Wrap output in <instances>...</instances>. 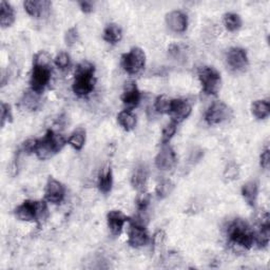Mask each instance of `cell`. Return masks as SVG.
Instances as JSON below:
<instances>
[{"label": "cell", "mask_w": 270, "mask_h": 270, "mask_svg": "<svg viewBox=\"0 0 270 270\" xmlns=\"http://www.w3.org/2000/svg\"><path fill=\"white\" fill-rule=\"evenodd\" d=\"M95 67L89 62L80 63L75 71L73 91L79 96H88L95 86Z\"/></svg>", "instance_id": "cell-1"}, {"label": "cell", "mask_w": 270, "mask_h": 270, "mask_svg": "<svg viewBox=\"0 0 270 270\" xmlns=\"http://www.w3.org/2000/svg\"><path fill=\"white\" fill-rule=\"evenodd\" d=\"M228 236L231 246L236 249L247 250L253 246L254 234L247 223L242 220L233 221L228 227Z\"/></svg>", "instance_id": "cell-2"}, {"label": "cell", "mask_w": 270, "mask_h": 270, "mask_svg": "<svg viewBox=\"0 0 270 270\" xmlns=\"http://www.w3.org/2000/svg\"><path fill=\"white\" fill-rule=\"evenodd\" d=\"M66 144L67 140L63 135L50 130L47 132L44 138L38 139L35 153L39 160L45 161L51 159L56 153H58Z\"/></svg>", "instance_id": "cell-3"}, {"label": "cell", "mask_w": 270, "mask_h": 270, "mask_svg": "<svg viewBox=\"0 0 270 270\" xmlns=\"http://www.w3.org/2000/svg\"><path fill=\"white\" fill-rule=\"evenodd\" d=\"M198 78L206 94L216 95L221 88V74L213 67H202L198 70Z\"/></svg>", "instance_id": "cell-4"}, {"label": "cell", "mask_w": 270, "mask_h": 270, "mask_svg": "<svg viewBox=\"0 0 270 270\" xmlns=\"http://www.w3.org/2000/svg\"><path fill=\"white\" fill-rule=\"evenodd\" d=\"M123 68L127 73L131 75L139 73L146 64L145 52L140 48H132L129 52L123 55Z\"/></svg>", "instance_id": "cell-5"}, {"label": "cell", "mask_w": 270, "mask_h": 270, "mask_svg": "<svg viewBox=\"0 0 270 270\" xmlns=\"http://www.w3.org/2000/svg\"><path fill=\"white\" fill-rule=\"evenodd\" d=\"M231 115V110L223 102L213 103L205 114V121L208 125H219L227 121Z\"/></svg>", "instance_id": "cell-6"}, {"label": "cell", "mask_w": 270, "mask_h": 270, "mask_svg": "<svg viewBox=\"0 0 270 270\" xmlns=\"http://www.w3.org/2000/svg\"><path fill=\"white\" fill-rule=\"evenodd\" d=\"M51 80V70L49 67L33 65V71L31 75L32 91L40 94L48 86Z\"/></svg>", "instance_id": "cell-7"}, {"label": "cell", "mask_w": 270, "mask_h": 270, "mask_svg": "<svg viewBox=\"0 0 270 270\" xmlns=\"http://www.w3.org/2000/svg\"><path fill=\"white\" fill-rule=\"evenodd\" d=\"M149 235L146 231L145 226L139 222H133L130 226L129 235H128V244L133 248H139L147 245Z\"/></svg>", "instance_id": "cell-8"}, {"label": "cell", "mask_w": 270, "mask_h": 270, "mask_svg": "<svg viewBox=\"0 0 270 270\" xmlns=\"http://www.w3.org/2000/svg\"><path fill=\"white\" fill-rule=\"evenodd\" d=\"M176 164V155L174 150L169 145H164L155 158V165L162 171H169Z\"/></svg>", "instance_id": "cell-9"}, {"label": "cell", "mask_w": 270, "mask_h": 270, "mask_svg": "<svg viewBox=\"0 0 270 270\" xmlns=\"http://www.w3.org/2000/svg\"><path fill=\"white\" fill-rule=\"evenodd\" d=\"M15 216L20 221L38 223V201H24L15 209Z\"/></svg>", "instance_id": "cell-10"}, {"label": "cell", "mask_w": 270, "mask_h": 270, "mask_svg": "<svg viewBox=\"0 0 270 270\" xmlns=\"http://www.w3.org/2000/svg\"><path fill=\"white\" fill-rule=\"evenodd\" d=\"M192 111L191 105L184 99H172L171 102V108L169 111V115L171 116L172 122L178 124L183 121L186 119Z\"/></svg>", "instance_id": "cell-11"}, {"label": "cell", "mask_w": 270, "mask_h": 270, "mask_svg": "<svg viewBox=\"0 0 270 270\" xmlns=\"http://www.w3.org/2000/svg\"><path fill=\"white\" fill-rule=\"evenodd\" d=\"M65 194H66V188L64 185L59 181L50 177L47 183L46 191H45L47 201L53 204H59L61 202H63Z\"/></svg>", "instance_id": "cell-12"}, {"label": "cell", "mask_w": 270, "mask_h": 270, "mask_svg": "<svg viewBox=\"0 0 270 270\" xmlns=\"http://www.w3.org/2000/svg\"><path fill=\"white\" fill-rule=\"evenodd\" d=\"M227 63L234 71H243L248 66V56L244 49L231 48L227 53Z\"/></svg>", "instance_id": "cell-13"}, {"label": "cell", "mask_w": 270, "mask_h": 270, "mask_svg": "<svg viewBox=\"0 0 270 270\" xmlns=\"http://www.w3.org/2000/svg\"><path fill=\"white\" fill-rule=\"evenodd\" d=\"M166 22L170 30L176 33L186 31L188 25L187 16L181 11H172L166 15Z\"/></svg>", "instance_id": "cell-14"}, {"label": "cell", "mask_w": 270, "mask_h": 270, "mask_svg": "<svg viewBox=\"0 0 270 270\" xmlns=\"http://www.w3.org/2000/svg\"><path fill=\"white\" fill-rule=\"evenodd\" d=\"M122 101L128 109H133L139 104L140 92L134 82L126 83L124 93L122 95Z\"/></svg>", "instance_id": "cell-15"}, {"label": "cell", "mask_w": 270, "mask_h": 270, "mask_svg": "<svg viewBox=\"0 0 270 270\" xmlns=\"http://www.w3.org/2000/svg\"><path fill=\"white\" fill-rule=\"evenodd\" d=\"M107 221L112 234L118 235L121 234L125 224L129 221V218L125 216L122 211L112 210L108 213Z\"/></svg>", "instance_id": "cell-16"}, {"label": "cell", "mask_w": 270, "mask_h": 270, "mask_svg": "<svg viewBox=\"0 0 270 270\" xmlns=\"http://www.w3.org/2000/svg\"><path fill=\"white\" fill-rule=\"evenodd\" d=\"M270 241V223H269V215L266 212L262 217V221L259 227L257 234H254V243L260 248L267 247Z\"/></svg>", "instance_id": "cell-17"}, {"label": "cell", "mask_w": 270, "mask_h": 270, "mask_svg": "<svg viewBox=\"0 0 270 270\" xmlns=\"http://www.w3.org/2000/svg\"><path fill=\"white\" fill-rule=\"evenodd\" d=\"M51 5L52 4L50 2H47V0H40V2H37V0H26L23 4L27 14L35 18L44 16L51 8Z\"/></svg>", "instance_id": "cell-18"}, {"label": "cell", "mask_w": 270, "mask_h": 270, "mask_svg": "<svg viewBox=\"0 0 270 270\" xmlns=\"http://www.w3.org/2000/svg\"><path fill=\"white\" fill-rule=\"evenodd\" d=\"M148 181V169L145 165H138L132 173L131 184L137 191H144Z\"/></svg>", "instance_id": "cell-19"}, {"label": "cell", "mask_w": 270, "mask_h": 270, "mask_svg": "<svg viewBox=\"0 0 270 270\" xmlns=\"http://www.w3.org/2000/svg\"><path fill=\"white\" fill-rule=\"evenodd\" d=\"M259 194V185L255 181L247 182L242 187V195H243L244 200L250 207H254L255 203L258 200Z\"/></svg>", "instance_id": "cell-20"}, {"label": "cell", "mask_w": 270, "mask_h": 270, "mask_svg": "<svg viewBox=\"0 0 270 270\" xmlns=\"http://www.w3.org/2000/svg\"><path fill=\"white\" fill-rule=\"evenodd\" d=\"M15 21V11L7 2L0 3V23L3 27L11 26Z\"/></svg>", "instance_id": "cell-21"}, {"label": "cell", "mask_w": 270, "mask_h": 270, "mask_svg": "<svg viewBox=\"0 0 270 270\" xmlns=\"http://www.w3.org/2000/svg\"><path fill=\"white\" fill-rule=\"evenodd\" d=\"M112 185H113V174H112V170L108 166L102 170L101 174H99L98 178V188L103 193L107 194L111 191L112 189Z\"/></svg>", "instance_id": "cell-22"}, {"label": "cell", "mask_w": 270, "mask_h": 270, "mask_svg": "<svg viewBox=\"0 0 270 270\" xmlns=\"http://www.w3.org/2000/svg\"><path fill=\"white\" fill-rule=\"evenodd\" d=\"M117 121L126 131L133 130L136 126V117L130 110L122 111L117 115Z\"/></svg>", "instance_id": "cell-23"}, {"label": "cell", "mask_w": 270, "mask_h": 270, "mask_svg": "<svg viewBox=\"0 0 270 270\" xmlns=\"http://www.w3.org/2000/svg\"><path fill=\"white\" fill-rule=\"evenodd\" d=\"M123 37V32L122 29L114 23L108 24L106 26V29L104 31V39L110 44H117L118 41H121Z\"/></svg>", "instance_id": "cell-24"}, {"label": "cell", "mask_w": 270, "mask_h": 270, "mask_svg": "<svg viewBox=\"0 0 270 270\" xmlns=\"http://www.w3.org/2000/svg\"><path fill=\"white\" fill-rule=\"evenodd\" d=\"M251 110L252 114L258 119H265L270 114V104L267 101H255Z\"/></svg>", "instance_id": "cell-25"}, {"label": "cell", "mask_w": 270, "mask_h": 270, "mask_svg": "<svg viewBox=\"0 0 270 270\" xmlns=\"http://www.w3.org/2000/svg\"><path fill=\"white\" fill-rule=\"evenodd\" d=\"M84 143H86V130L78 128L68 139V144L72 146L75 150H81Z\"/></svg>", "instance_id": "cell-26"}, {"label": "cell", "mask_w": 270, "mask_h": 270, "mask_svg": "<svg viewBox=\"0 0 270 270\" xmlns=\"http://www.w3.org/2000/svg\"><path fill=\"white\" fill-rule=\"evenodd\" d=\"M223 21L226 29L230 32L238 30L242 25V19L235 13H226L224 15Z\"/></svg>", "instance_id": "cell-27"}, {"label": "cell", "mask_w": 270, "mask_h": 270, "mask_svg": "<svg viewBox=\"0 0 270 270\" xmlns=\"http://www.w3.org/2000/svg\"><path fill=\"white\" fill-rule=\"evenodd\" d=\"M171 102L172 99H170L167 95H161L158 98H156L154 108L156 112L161 113V114H169L170 108H171Z\"/></svg>", "instance_id": "cell-28"}, {"label": "cell", "mask_w": 270, "mask_h": 270, "mask_svg": "<svg viewBox=\"0 0 270 270\" xmlns=\"http://www.w3.org/2000/svg\"><path fill=\"white\" fill-rule=\"evenodd\" d=\"M174 188V185L173 183L170 181V179H162L159 184L158 186H156L155 192L158 194V196L160 198H165L168 195H170V193L172 192Z\"/></svg>", "instance_id": "cell-29"}, {"label": "cell", "mask_w": 270, "mask_h": 270, "mask_svg": "<svg viewBox=\"0 0 270 270\" xmlns=\"http://www.w3.org/2000/svg\"><path fill=\"white\" fill-rule=\"evenodd\" d=\"M38 95L39 94L34 92V91L25 93L24 97L22 99V104L24 105V107H26L27 109H30V110H35L39 105Z\"/></svg>", "instance_id": "cell-30"}, {"label": "cell", "mask_w": 270, "mask_h": 270, "mask_svg": "<svg viewBox=\"0 0 270 270\" xmlns=\"http://www.w3.org/2000/svg\"><path fill=\"white\" fill-rule=\"evenodd\" d=\"M176 132V123L171 122L170 124H168L164 129H163V133H162V143L163 145H167L171 138L174 136Z\"/></svg>", "instance_id": "cell-31"}, {"label": "cell", "mask_w": 270, "mask_h": 270, "mask_svg": "<svg viewBox=\"0 0 270 270\" xmlns=\"http://www.w3.org/2000/svg\"><path fill=\"white\" fill-rule=\"evenodd\" d=\"M238 175H239V169L236 164L230 163L228 166L226 167L225 171H224V178L226 181H228V182L234 181L238 177Z\"/></svg>", "instance_id": "cell-32"}, {"label": "cell", "mask_w": 270, "mask_h": 270, "mask_svg": "<svg viewBox=\"0 0 270 270\" xmlns=\"http://www.w3.org/2000/svg\"><path fill=\"white\" fill-rule=\"evenodd\" d=\"M151 201V196L149 193L145 192V191H140V193L138 194L137 198H136V205L139 211H146L147 207L149 206Z\"/></svg>", "instance_id": "cell-33"}, {"label": "cell", "mask_w": 270, "mask_h": 270, "mask_svg": "<svg viewBox=\"0 0 270 270\" xmlns=\"http://www.w3.org/2000/svg\"><path fill=\"white\" fill-rule=\"evenodd\" d=\"M71 59L70 56L66 52H61L55 58V65L61 70H66L70 67Z\"/></svg>", "instance_id": "cell-34"}, {"label": "cell", "mask_w": 270, "mask_h": 270, "mask_svg": "<svg viewBox=\"0 0 270 270\" xmlns=\"http://www.w3.org/2000/svg\"><path fill=\"white\" fill-rule=\"evenodd\" d=\"M51 63V57L47 52L41 51L37 53L34 57V63L33 65L35 66H45V67H50Z\"/></svg>", "instance_id": "cell-35"}, {"label": "cell", "mask_w": 270, "mask_h": 270, "mask_svg": "<svg viewBox=\"0 0 270 270\" xmlns=\"http://www.w3.org/2000/svg\"><path fill=\"white\" fill-rule=\"evenodd\" d=\"M77 40H78L77 27H75V26L70 27V29L65 34V41H66L67 46H69V47L73 46Z\"/></svg>", "instance_id": "cell-36"}, {"label": "cell", "mask_w": 270, "mask_h": 270, "mask_svg": "<svg viewBox=\"0 0 270 270\" xmlns=\"http://www.w3.org/2000/svg\"><path fill=\"white\" fill-rule=\"evenodd\" d=\"M0 109H2V110H0V111H2V116H0V118H2V127H4L6 125V123H11L12 122V118H13L12 110H11L10 105L5 104V103H2Z\"/></svg>", "instance_id": "cell-37"}, {"label": "cell", "mask_w": 270, "mask_h": 270, "mask_svg": "<svg viewBox=\"0 0 270 270\" xmlns=\"http://www.w3.org/2000/svg\"><path fill=\"white\" fill-rule=\"evenodd\" d=\"M165 239H166V233L163 230L156 231L152 238V244H153L154 250L161 249L165 244Z\"/></svg>", "instance_id": "cell-38"}, {"label": "cell", "mask_w": 270, "mask_h": 270, "mask_svg": "<svg viewBox=\"0 0 270 270\" xmlns=\"http://www.w3.org/2000/svg\"><path fill=\"white\" fill-rule=\"evenodd\" d=\"M260 163H261V166L264 168V169H269V165H270V150L268 148H266L262 154H261V158H260Z\"/></svg>", "instance_id": "cell-39"}, {"label": "cell", "mask_w": 270, "mask_h": 270, "mask_svg": "<svg viewBox=\"0 0 270 270\" xmlns=\"http://www.w3.org/2000/svg\"><path fill=\"white\" fill-rule=\"evenodd\" d=\"M37 144H38V139H29V140H26L25 143L23 144V150L26 153L35 152Z\"/></svg>", "instance_id": "cell-40"}, {"label": "cell", "mask_w": 270, "mask_h": 270, "mask_svg": "<svg viewBox=\"0 0 270 270\" xmlns=\"http://www.w3.org/2000/svg\"><path fill=\"white\" fill-rule=\"evenodd\" d=\"M78 5H79L81 11L84 12V13H91L94 10L93 3L87 2V0H84V2H79Z\"/></svg>", "instance_id": "cell-41"}]
</instances>
